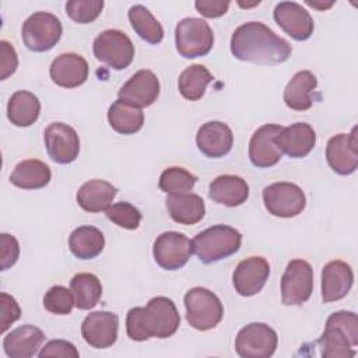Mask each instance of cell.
<instances>
[{"instance_id": "cb8c5ba5", "label": "cell", "mask_w": 358, "mask_h": 358, "mask_svg": "<svg viewBox=\"0 0 358 358\" xmlns=\"http://www.w3.org/2000/svg\"><path fill=\"white\" fill-rule=\"evenodd\" d=\"M45 340L43 331L34 324H22L3 338V350L10 358H31L36 355Z\"/></svg>"}, {"instance_id": "603a6c76", "label": "cell", "mask_w": 358, "mask_h": 358, "mask_svg": "<svg viewBox=\"0 0 358 358\" xmlns=\"http://www.w3.org/2000/svg\"><path fill=\"white\" fill-rule=\"evenodd\" d=\"M275 143L281 152L291 158L306 157L316 144V133L308 123L299 122L282 127L275 137Z\"/></svg>"}, {"instance_id": "7bdbcfd3", "label": "cell", "mask_w": 358, "mask_h": 358, "mask_svg": "<svg viewBox=\"0 0 358 358\" xmlns=\"http://www.w3.org/2000/svg\"><path fill=\"white\" fill-rule=\"evenodd\" d=\"M0 67H1V76L0 80H6L8 76H11L17 67H18V57L15 53V49L13 45L7 41H0Z\"/></svg>"}, {"instance_id": "5b68a950", "label": "cell", "mask_w": 358, "mask_h": 358, "mask_svg": "<svg viewBox=\"0 0 358 358\" xmlns=\"http://www.w3.org/2000/svg\"><path fill=\"white\" fill-rule=\"evenodd\" d=\"M187 323L201 331L214 329L222 319L224 308L220 298L210 289L194 287L185 294Z\"/></svg>"}, {"instance_id": "ac0fdd59", "label": "cell", "mask_w": 358, "mask_h": 358, "mask_svg": "<svg viewBox=\"0 0 358 358\" xmlns=\"http://www.w3.org/2000/svg\"><path fill=\"white\" fill-rule=\"evenodd\" d=\"M159 95V81L151 70H138L119 90V99L137 106L145 108L152 105Z\"/></svg>"}, {"instance_id": "5bb4252c", "label": "cell", "mask_w": 358, "mask_h": 358, "mask_svg": "<svg viewBox=\"0 0 358 358\" xmlns=\"http://www.w3.org/2000/svg\"><path fill=\"white\" fill-rule=\"evenodd\" d=\"M326 159L329 166L338 175H351L358 168L357 127L351 133L333 136L326 145Z\"/></svg>"}, {"instance_id": "484cf974", "label": "cell", "mask_w": 358, "mask_h": 358, "mask_svg": "<svg viewBox=\"0 0 358 358\" xmlns=\"http://www.w3.org/2000/svg\"><path fill=\"white\" fill-rule=\"evenodd\" d=\"M116 194L117 189L112 183L102 179H92L83 183L78 189L77 203L88 213H101L110 207Z\"/></svg>"}, {"instance_id": "8992f818", "label": "cell", "mask_w": 358, "mask_h": 358, "mask_svg": "<svg viewBox=\"0 0 358 358\" xmlns=\"http://www.w3.org/2000/svg\"><path fill=\"white\" fill-rule=\"evenodd\" d=\"M63 27L60 20L48 11L31 14L22 24L21 36L24 45L36 53L50 50L62 38Z\"/></svg>"}, {"instance_id": "8d00e7d4", "label": "cell", "mask_w": 358, "mask_h": 358, "mask_svg": "<svg viewBox=\"0 0 358 358\" xmlns=\"http://www.w3.org/2000/svg\"><path fill=\"white\" fill-rule=\"evenodd\" d=\"M103 8L102 0H70L66 3L67 15L77 24L95 21Z\"/></svg>"}, {"instance_id": "ee69618b", "label": "cell", "mask_w": 358, "mask_h": 358, "mask_svg": "<svg viewBox=\"0 0 358 358\" xmlns=\"http://www.w3.org/2000/svg\"><path fill=\"white\" fill-rule=\"evenodd\" d=\"M196 10L207 18H218L228 11L229 1L222 0H197L194 3Z\"/></svg>"}, {"instance_id": "d6a6232c", "label": "cell", "mask_w": 358, "mask_h": 358, "mask_svg": "<svg viewBox=\"0 0 358 358\" xmlns=\"http://www.w3.org/2000/svg\"><path fill=\"white\" fill-rule=\"evenodd\" d=\"M70 289L74 303L81 310L92 309L101 299L102 285L99 278L92 273H78L70 281Z\"/></svg>"}, {"instance_id": "277c9868", "label": "cell", "mask_w": 358, "mask_h": 358, "mask_svg": "<svg viewBox=\"0 0 358 358\" xmlns=\"http://www.w3.org/2000/svg\"><path fill=\"white\" fill-rule=\"evenodd\" d=\"M242 243V235L229 225H213L199 232L192 239V252L200 262L210 264L236 253Z\"/></svg>"}, {"instance_id": "b9f144b4", "label": "cell", "mask_w": 358, "mask_h": 358, "mask_svg": "<svg viewBox=\"0 0 358 358\" xmlns=\"http://www.w3.org/2000/svg\"><path fill=\"white\" fill-rule=\"evenodd\" d=\"M0 245H1V259H0V270H7L11 266L15 264V262L18 260L20 256V245L17 242V239L10 235L3 232L0 235Z\"/></svg>"}, {"instance_id": "e0dca14e", "label": "cell", "mask_w": 358, "mask_h": 358, "mask_svg": "<svg viewBox=\"0 0 358 358\" xmlns=\"http://www.w3.org/2000/svg\"><path fill=\"white\" fill-rule=\"evenodd\" d=\"M274 21L295 41H306L313 34V18L295 1H280L273 11Z\"/></svg>"}, {"instance_id": "d4e9b609", "label": "cell", "mask_w": 358, "mask_h": 358, "mask_svg": "<svg viewBox=\"0 0 358 358\" xmlns=\"http://www.w3.org/2000/svg\"><path fill=\"white\" fill-rule=\"evenodd\" d=\"M208 197L217 204L236 207L248 200L249 186L241 176L220 175L210 183Z\"/></svg>"}, {"instance_id": "6da1fadb", "label": "cell", "mask_w": 358, "mask_h": 358, "mask_svg": "<svg viewBox=\"0 0 358 358\" xmlns=\"http://www.w3.org/2000/svg\"><path fill=\"white\" fill-rule=\"evenodd\" d=\"M231 53L242 62L274 66L287 62L292 53V48L263 22L249 21L234 31L231 36Z\"/></svg>"}, {"instance_id": "44dd1931", "label": "cell", "mask_w": 358, "mask_h": 358, "mask_svg": "<svg viewBox=\"0 0 358 358\" xmlns=\"http://www.w3.org/2000/svg\"><path fill=\"white\" fill-rule=\"evenodd\" d=\"M52 81L63 88H76L88 78V63L77 53H62L50 64Z\"/></svg>"}, {"instance_id": "7a4b0ae2", "label": "cell", "mask_w": 358, "mask_h": 358, "mask_svg": "<svg viewBox=\"0 0 358 358\" xmlns=\"http://www.w3.org/2000/svg\"><path fill=\"white\" fill-rule=\"evenodd\" d=\"M180 324V316L172 299L151 298L147 306H136L127 312L126 331L130 340L145 341L151 337L168 338Z\"/></svg>"}, {"instance_id": "f1b7e54d", "label": "cell", "mask_w": 358, "mask_h": 358, "mask_svg": "<svg viewBox=\"0 0 358 358\" xmlns=\"http://www.w3.org/2000/svg\"><path fill=\"white\" fill-rule=\"evenodd\" d=\"M41 113V102L38 96L29 91L14 92L7 103V117L17 127H28L34 124Z\"/></svg>"}, {"instance_id": "2e32d148", "label": "cell", "mask_w": 358, "mask_h": 358, "mask_svg": "<svg viewBox=\"0 0 358 358\" xmlns=\"http://www.w3.org/2000/svg\"><path fill=\"white\" fill-rule=\"evenodd\" d=\"M270 275V264L264 257H246L236 266L232 282L235 291L242 296H253L262 291Z\"/></svg>"}, {"instance_id": "9a60e30c", "label": "cell", "mask_w": 358, "mask_h": 358, "mask_svg": "<svg viewBox=\"0 0 358 358\" xmlns=\"http://www.w3.org/2000/svg\"><path fill=\"white\" fill-rule=\"evenodd\" d=\"M119 317L113 312L96 310L85 316L81 323L83 338L94 348H108L117 338Z\"/></svg>"}, {"instance_id": "83f0119b", "label": "cell", "mask_w": 358, "mask_h": 358, "mask_svg": "<svg viewBox=\"0 0 358 358\" xmlns=\"http://www.w3.org/2000/svg\"><path fill=\"white\" fill-rule=\"evenodd\" d=\"M316 76L309 70H301L292 76L284 90V102L292 110H308L312 106L310 94L316 90Z\"/></svg>"}, {"instance_id": "836d02e7", "label": "cell", "mask_w": 358, "mask_h": 358, "mask_svg": "<svg viewBox=\"0 0 358 358\" xmlns=\"http://www.w3.org/2000/svg\"><path fill=\"white\" fill-rule=\"evenodd\" d=\"M213 81V74L203 64H192L186 67L178 80V88L182 96L187 101H199L207 85Z\"/></svg>"}, {"instance_id": "74e56055", "label": "cell", "mask_w": 358, "mask_h": 358, "mask_svg": "<svg viewBox=\"0 0 358 358\" xmlns=\"http://www.w3.org/2000/svg\"><path fill=\"white\" fill-rule=\"evenodd\" d=\"M74 296L71 289L63 285H53L43 296V306L48 312L55 315H69L74 306Z\"/></svg>"}, {"instance_id": "d6986e66", "label": "cell", "mask_w": 358, "mask_h": 358, "mask_svg": "<svg viewBox=\"0 0 358 358\" xmlns=\"http://www.w3.org/2000/svg\"><path fill=\"white\" fill-rule=\"evenodd\" d=\"M281 129L280 124H264L253 133L249 141V159L255 166L270 168L281 159L282 152L275 143Z\"/></svg>"}, {"instance_id": "f546056e", "label": "cell", "mask_w": 358, "mask_h": 358, "mask_svg": "<svg viewBox=\"0 0 358 358\" xmlns=\"http://www.w3.org/2000/svg\"><path fill=\"white\" fill-rule=\"evenodd\" d=\"M52 178L50 168L41 159H25L15 165L10 175V182L25 190L45 187Z\"/></svg>"}, {"instance_id": "60d3db41", "label": "cell", "mask_w": 358, "mask_h": 358, "mask_svg": "<svg viewBox=\"0 0 358 358\" xmlns=\"http://www.w3.org/2000/svg\"><path fill=\"white\" fill-rule=\"evenodd\" d=\"M39 358H49V357H62V358H78V350L74 347L73 343L67 340H52L42 347L39 351Z\"/></svg>"}, {"instance_id": "f35d334b", "label": "cell", "mask_w": 358, "mask_h": 358, "mask_svg": "<svg viewBox=\"0 0 358 358\" xmlns=\"http://www.w3.org/2000/svg\"><path fill=\"white\" fill-rule=\"evenodd\" d=\"M105 214L108 220H110L113 224L124 229L138 228L143 218L140 210L127 201H119L116 204H112L105 211Z\"/></svg>"}, {"instance_id": "ffe728a7", "label": "cell", "mask_w": 358, "mask_h": 358, "mask_svg": "<svg viewBox=\"0 0 358 358\" xmlns=\"http://www.w3.org/2000/svg\"><path fill=\"white\" fill-rule=\"evenodd\" d=\"M197 148L208 158L227 155L234 144V134L228 124L211 120L200 126L196 134Z\"/></svg>"}, {"instance_id": "f6af8a7d", "label": "cell", "mask_w": 358, "mask_h": 358, "mask_svg": "<svg viewBox=\"0 0 358 358\" xmlns=\"http://www.w3.org/2000/svg\"><path fill=\"white\" fill-rule=\"evenodd\" d=\"M306 4L310 6V7H315V8H319V10H326L329 7H331L334 4V1H329V3H317V1H310V0H306Z\"/></svg>"}, {"instance_id": "4fadbf2b", "label": "cell", "mask_w": 358, "mask_h": 358, "mask_svg": "<svg viewBox=\"0 0 358 358\" xmlns=\"http://www.w3.org/2000/svg\"><path fill=\"white\" fill-rule=\"evenodd\" d=\"M46 151L56 164H71L80 152V138L77 131L62 122L50 123L43 131Z\"/></svg>"}, {"instance_id": "8fae6325", "label": "cell", "mask_w": 358, "mask_h": 358, "mask_svg": "<svg viewBox=\"0 0 358 358\" xmlns=\"http://www.w3.org/2000/svg\"><path fill=\"white\" fill-rule=\"evenodd\" d=\"M313 291V268L302 259L291 260L281 277V302L284 305H302Z\"/></svg>"}, {"instance_id": "7402d4cb", "label": "cell", "mask_w": 358, "mask_h": 358, "mask_svg": "<svg viewBox=\"0 0 358 358\" xmlns=\"http://www.w3.org/2000/svg\"><path fill=\"white\" fill-rule=\"evenodd\" d=\"M354 273L350 264L343 260L329 262L322 270V299L334 302L343 299L351 289Z\"/></svg>"}, {"instance_id": "9c48e42d", "label": "cell", "mask_w": 358, "mask_h": 358, "mask_svg": "<svg viewBox=\"0 0 358 358\" xmlns=\"http://www.w3.org/2000/svg\"><path fill=\"white\" fill-rule=\"evenodd\" d=\"M263 201L271 215L281 218L296 217L306 206L303 190L291 182H275L266 186L263 190Z\"/></svg>"}, {"instance_id": "ab89813d", "label": "cell", "mask_w": 358, "mask_h": 358, "mask_svg": "<svg viewBox=\"0 0 358 358\" xmlns=\"http://www.w3.org/2000/svg\"><path fill=\"white\" fill-rule=\"evenodd\" d=\"M21 316V309L14 296L7 292L0 294V331L4 333Z\"/></svg>"}, {"instance_id": "3957f363", "label": "cell", "mask_w": 358, "mask_h": 358, "mask_svg": "<svg viewBox=\"0 0 358 358\" xmlns=\"http://www.w3.org/2000/svg\"><path fill=\"white\" fill-rule=\"evenodd\" d=\"M320 355L324 358H348L355 355L352 350L358 344V317L354 312L338 310L331 313L324 331L316 341Z\"/></svg>"}, {"instance_id": "ba28073f", "label": "cell", "mask_w": 358, "mask_h": 358, "mask_svg": "<svg viewBox=\"0 0 358 358\" xmlns=\"http://www.w3.org/2000/svg\"><path fill=\"white\" fill-rule=\"evenodd\" d=\"M94 56L101 63L113 70H123L134 59V45L131 39L119 29L101 32L92 43Z\"/></svg>"}, {"instance_id": "30bf717a", "label": "cell", "mask_w": 358, "mask_h": 358, "mask_svg": "<svg viewBox=\"0 0 358 358\" xmlns=\"http://www.w3.org/2000/svg\"><path fill=\"white\" fill-rule=\"evenodd\" d=\"M277 333L266 323H249L242 327L235 340V351L242 358H268L275 352Z\"/></svg>"}, {"instance_id": "7c38bea8", "label": "cell", "mask_w": 358, "mask_h": 358, "mask_svg": "<svg viewBox=\"0 0 358 358\" xmlns=\"http://www.w3.org/2000/svg\"><path fill=\"white\" fill-rule=\"evenodd\" d=\"M155 263L164 270L182 268L190 259L192 241L176 231H166L157 236L152 246Z\"/></svg>"}, {"instance_id": "1f68e13d", "label": "cell", "mask_w": 358, "mask_h": 358, "mask_svg": "<svg viewBox=\"0 0 358 358\" xmlns=\"http://www.w3.org/2000/svg\"><path fill=\"white\" fill-rule=\"evenodd\" d=\"M108 122L119 134H134L144 124V113L140 108L133 106L122 99H116L108 109Z\"/></svg>"}, {"instance_id": "4dcf8cb0", "label": "cell", "mask_w": 358, "mask_h": 358, "mask_svg": "<svg viewBox=\"0 0 358 358\" xmlns=\"http://www.w3.org/2000/svg\"><path fill=\"white\" fill-rule=\"evenodd\" d=\"M105 246L103 234L92 225H81L69 236V248L71 253L81 260L96 257Z\"/></svg>"}, {"instance_id": "d590c367", "label": "cell", "mask_w": 358, "mask_h": 358, "mask_svg": "<svg viewBox=\"0 0 358 358\" xmlns=\"http://www.w3.org/2000/svg\"><path fill=\"white\" fill-rule=\"evenodd\" d=\"M197 182V176L180 166H171L165 169L161 176L158 186L168 194L189 193Z\"/></svg>"}, {"instance_id": "4316f807", "label": "cell", "mask_w": 358, "mask_h": 358, "mask_svg": "<svg viewBox=\"0 0 358 358\" xmlns=\"http://www.w3.org/2000/svg\"><path fill=\"white\" fill-rule=\"evenodd\" d=\"M166 208L171 218L183 225H194L201 221L206 214L203 199L194 193L168 194Z\"/></svg>"}, {"instance_id": "e575fe53", "label": "cell", "mask_w": 358, "mask_h": 358, "mask_svg": "<svg viewBox=\"0 0 358 358\" xmlns=\"http://www.w3.org/2000/svg\"><path fill=\"white\" fill-rule=\"evenodd\" d=\"M129 21L136 31V34L151 45H157L164 39V29L159 21L151 14V11L141 6L136 4L129 8Z\"/></svg>"}, {"instance_id": "52a82bcc", "label": "cell", "mask_w": 358, "mask_h": 358, "mask_svg": "<svg viewBox=\"0 0 358 358\" xmlns=\"http://www.w3.org/2000/svg\"><path fill=\"white\" fill-rule=\"evenodd\" d=\"M176 50L185 59L206 56L214 45V34L210 25L196 17L180 20L175 28Z\"/></svg>"}]
</instances>
